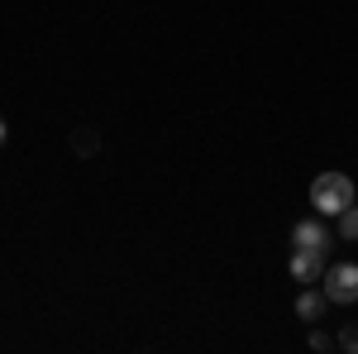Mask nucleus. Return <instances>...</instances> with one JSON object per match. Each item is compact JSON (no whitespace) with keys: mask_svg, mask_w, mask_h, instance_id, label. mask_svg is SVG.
<instances>
[{"mask_svg":"<svg viewBox=\"0 0 358 354\" xmlns=\"http://www.w3.org/2000/svg\"><path fill=\"white\" fill-rule=\"evenodd\" d=\"M354 201H358V187L344 172H320V177L310 182V206H315V216H339V211H349Z\"/></svg>","mask_w":358,"mask_h":354,"instance_id":"nucleus-1","label":"nucleus"},{"mask_svg":"<svg viewBox=\"0 0 358 354\" xmlns=\"http://www.w3.org/2000/svg\"><path fill=\"white\" fill-rule=\"evenodd\" d=\"M325 311H330L325 287H320V292H315V287H306L301 297H296V316H301V321H310V326H315V321H325Z\"/></svg>","mask_w":358,"mask_h":354,"instance_id":"nucleus-5","label":"nucleus"},{"mask_svg":"<svg viewBox=\"0 0 358 354\" xmlns=\"http://www.w3.org/2000/svg\"><path fill=\"white\" fill-rule=\"evenodd\" d=\"M339 345H344V350H358V330H344V335H339Z\"/></svg>","mask_w":358,"mask_h":354,"instance_id":"nucleus-7","label":"nucleus"},{"mask_svg":"<svg viewBox=\"0 0 358 354\" xmlns=\"http://www.w3.org/2000/svg\"><path fill=\"white\" fill-rule=\"evenodd\" d=\"M339 235H344V240H358V206L339 211Z\"/></svg>","mask_w":358,"mask_h":354,"instance_id":"nucleus-6","label":"nucleus"},{"mask_svg":"<svg viewBox=\"0 0 358 354\" xmlns=\"http://www.w3.org/2000/svg\"><path fill=\"white\" fill-rule=\"evenodd\" d=\"M292 249H310V254H330V230L320 225V216L292 225Z\"/></svg>","mask_w":358,"mask_h":354,"instance_id":"nucleus-3","label":"nucleus"},{"mask_svg":"<svg viewBox=\"0 0 358 354\" xmlns=\"http://www.w3.org/2000/svg\"><path fill=\"white\" fill-rule=\"evenodd\" d=\"M320 268H325V254L292 249V278H296V282H320Z\"/></svg>","mask_w":358,"mask_h":354,"instance_id":"nucleus-4","label":"nucleus"},{"mask_svg":"<svg viewBox=\"0 0 358 354\" xmlns=\"http://www.w3.org/2000/svg\"><path fill=\"white\" fill-rule=\"evenodd\" d=\"M0 144H5V120H0Z\"/></svg>","mask_w":358,"mask_h":354,"instance_id":"nucleus-8","label":"nucleus"},{"mask_svg":"<svg viewBox=\"0 0 358 354\" xmlns=\"http://www.w3.org/2000/svg\"><path fill=\"white\" fill-rule=\"evenodd\" d=\"M325 297L339 301V306L358 301V264H334V268L325 273Z\"/></svg>","mask_w":358,"mask_h":354,"instance_id":"nucleus-2","label":"nucleus"}]
</instances>
